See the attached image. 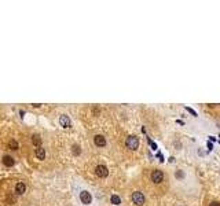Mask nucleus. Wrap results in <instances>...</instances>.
Listing matches in <instances>:
<instances>
[{"label":"nucleus","mask_w":220,"mask_h":206,"mask_svg":"<svg viewBox=\"0 0 220 206\" xmlns=\"http://www.w3.org/2000/svg\"><path fill=\"white\" fill-rule=\"evenodd\" d=\"M125 146L127 149H129V150H138L139 147V139L136 136H128L125 140Z\"/></svg>","instance_id":"obj_1"},{"label":"nucleus","mask_w":220,"mask_h":206,"mask_svg":"<svg viewBox=\"0 0 220 206\" xmlns=\"http://www.w3.org/2000/svg\"><path fill=\"white\" fill-rule=\"evenodd\" d=\"M132 202H133L135 205H138V206L143 205V203H145V195L140 192V191L133 192V194H132Z\"/></svg>","instance_id":"obj_2"},{"label":"nucleus","mask_w":220,"mask_h":206,"mask_svg":"<svg viewBox=\"0 0 220 206\" xmlns=\"http://www.w3.org/2000/svg\"><path fill=\"white\" fill-rule=\"evenodd\" d=\"M162 180H164V173H162V172H161V170H158V169L153 170V173H151V181H153V183H156V184H160Z\"/></svg>","instance_id":"obj_3"},{"label":"nucleus","mask_w":220,"mask_h":206,"mask_svg":"<svg viewBox=\"0 0 220 206\" xmlns=\"http://www.w3.org/2000/svg\"><path fill=\"white\" fill-rule=\"evenodd\" d=\"M80 201H81L84 205H89L92 202V197H91V194L88 192V191H81L80 192Z\"/></svg>","instance_id":"obj_4"},{"label":"nucleus","mask_w":220,"mask_h":206,"mask_svg":"<svg viewBox=\"0 0 220 206\" xmlns=\"http://www.w3.org/2000/svg\"><path fill=\"white\" fill-rule=\"evenodd\" d=\"M95 173H96V176H99V177H106L109 175V170H107V168L105 165H98L95 168Z\"/></svg>","instance_id":"obj_5"},{"label":"nucleus","mask_w":220,"mask_h":206,"mask_svg":"<svg viewBox=\"0 0 220 206\" xmlns=\"http://www.w3.org/2000/svg\"><path fill=\"white\" fill-rule=\"evenodd\" d=\"M59 124H61V126H63V128H70V126H72V121H70L69 115L62 114V115L59 117Z\"/></svg>","instance_id":"obj_6"},{"label":"nucleus","mask_w":220,"mask_h":206,"mask_svg":"<svg viewBox=\"0 0 220 206\" xmlns=\"http://www.w3.org/2000/svg\"><path fill=\"white\" fill-rule=\"evenodd\" d=\"M94 143L98 147H105L106 146V139H105V136H102V135H96L94 137Z\"/></svg>","instance_id":"obj_7"},{"label":"nucleus","mask_w":220,"mask_h":206,"mask_svg":"<svg viewBox=\"0 0 220 206\" xmlns=\"http://www.w3.org/2000/svg\"><path fill=\"white\" fill-rule=\"evenodd\" d=\"M25 191H26L25 183H22V181L17 183V186H15V192L18 194V195H22V194H25Z\"/></svg>","instance_id":"obj_8"},{"label":"nucleus","mask_w":220,"mask_h":206,"mask_svg":"<svg viewBox=\"0 0 220 206\" xmlns=\"http://www.w3.org/2000/svg\"><path fill=\"white\" fill-rule=\"evenodd\" d=\"M3 163L10 168V166H13L14 163H15V161H14V158L11 155H4L3 157Z\"/></svg>","instance_id":"obj_9"},{"label":"nucleus","mask_w":220,"mask_h":206,"mask_svg":"<svg viewBox=\"0 0 220 206\" xmlns=\"http://www.w3.org/2000/svg\"><path fill=\"white\" fill-rule=\"evenodd\" d=\"M35 154H36V158L37 159H44L45 158V150H44L43 147H37L36 151H35Z\"/></svg>","instance_id":"obj_10"},{"label":"nucleus","mask_w":220,"mask_h":206,"mask_svg":"<svg viewBox=\"0 0 220 206\" xmlns=\"http://www.w3.org/2000/svg\"><path fill=\"white\" fill-rule=\"evenodd\" d=\"M32 142H33V144H35V146L41 147V146H40V144H41V137L39 136V135H33V136H32Z\"/></svg>","instance_id":"obj_11"},{"label":"nucleus","mask_w":220,"mask_h":206,"mask_svg":"<svg viewBox=\"0 0 220 206\" xmlns=\"http://www.w3.org/2000/svg\"><path fill=\"white\" fill-rule=\"evenodd\" d=\"M110 201H112L113 205H120L121 203V198H120L118 195H112L110 197Z\"/></svg>","instance_id":"obj_12"},{"label":"nucleus","mask_w":220,"mask_h":206,"mask_svg":"<svg viewBox=\"0 0 220 206\" xmlns=\"http://www.w3.org/2000/svg\"><path fill=\"white\" fill-rule=\"evenodd\" d=\"M72 151H73L74 155H80V154H81V149H80V146H77V144H74V146L72 147Z\"/></svg>","instance_id":"obj_13"},{"label":"nucleus","mask_w":220,"mask_h":206,"mask_svg":"<svg viewBox=\"0 0 220 206\" xmlns=\"http://www.w3.org/2000/svg\"><path fill=\"white\" fill-rule=\"evenodd\" d=\"M8 147H10L11 150H18V143H17L15 140H10V142H8Z\"/></svg>","instance_id":"obj_14"},{"label":"nucleus","mask_w":220,"mask_h":206,"mask_svg":"<svg viewBox=\"0 0 220 206\" xmlns=\"http://www.w3.org/2000/svg\"><path fill=\"white\" fill-rule=\"evenodd\" d=\"M7 201H8V202L13 205L14 202H15V197H14V195H8V197H7Z\"/></svg>","instance_id":"obj_15"},{"label":"nucleus","mask_w":220,"mask_h":206,"mask_svg":"<svg viewBox=\"0 0 220 206\" xmlns=\"http://www.w3.org/2000/svg\"><path fill=\"white\" fill-rule=\"evenodd\" d=\"M183 176H184V173H183L182 170H177V172H176V177H179V179H183Z\"/></svg>","instance_id":"obj_16"},{"label":"nucleus","mask_w":220,"mask_h":206,"mask_svg":"<svg viewBox=\"0 0 220 206\" xmlns=\"http://www.w3.org/2000/svg\"><path fill=\"white\" fill-rule=\"evenodd\" d=\"M187 111H190L191 114H193V115H197V113H195L194 110H193V109H190V107H187Z\"/></svg>","instance_id":"obj_17"},{"label":"nucleus","mask_w":220,"mask_h":206,"mask_svg":"<svg viewBox=\"0 0 220 206\" xmlns=\"http://www.w3.org/2000/svg\"><path fill=\"white\" fill-rule=\"evenodd\" d=\"M209 206H220V202H216V201H215V202H212Z\"/></svg>","instance_id":"obj_18"},{"label":"nucleus","mask_w":220,"mask_h":206,"mask_svg":"<svg viewBox=\"0 0 220 206\" xmlns=\"http://www.w3.org/2000/svg\"><path fill=\"white\" fill-rule=\"evenodd\" d=\"M212 147H213V146H212V143H209V142H208V149H209V151L212 150Z\"/></svg>","instance_id":"obj_19"}]
</instances>
